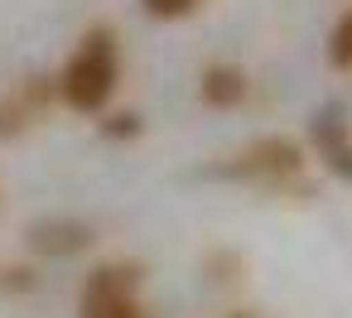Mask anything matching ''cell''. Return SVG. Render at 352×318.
I'll list each match as a JSON object with an SVG mask.
<instances>
[{
	"label": "cell",
	"mask_w": 352,
	"mask_h": 318,
	"mask_svg": "<svg viewBox=\"0 0 352 318\" xmlns=\"http://www.w3.org/2000/svg\"><path fill=\"white\" fill-rule=\"evenodd\" d=\"M328 63L338 68V73H352V5L333 20V30H328Z\"/></svg>",
	"instance_id": "obj_6"
},
{
	"label": "cell",
	"mask_w": 352,
	"mask_h": 318,
	"mask_svg": "<svg viewBox=\"0 0 352 318\" xmlns=\"http://www.w3.org/2000/svg\"><path fill=\"white\" fill-rule=\"evenodd\" d=\"M227 318H261V313H251V308H236V313H227Z\"/></svg>",
	"instance_id": "obj_10"
},
{
	"label": "cell",
	"mask_w": 352,
	"mask_h": 318,
	"mask_svg": "<svg viewBox=\"0 0 352 318\" xmlns=\"http://www.w3.org/2000/svg\"><path fill=\"white\" fill-rule=\"evenodd\" d=\"M246 92H251V82H246V73H241L236 63H208V68L198 73V102L212 106V111L241 106Z\"/></svg>",
	"instance_id": "obj_5"
},
{
	"label": "cell",
	"mask_w": 352,
	"mask_h": 318,
	"mask_svg": "<svg viewBox=\"0 0 352 318\" xmlns=\"http://www.w3.org/2000/svg\"><path fill=\"white\" fill-rule=\"evenodd\" d=\"M299 169H304V150H299V140H289V135H261V140H251L246 150H236L232 164H227V174L256 179V183H285V179H294Z\"/></svg>",
	"instance_id": "obj_3"
},
{
	"label": "cell",
	"mask_w": 352,
	"mask_h": 318,
	"mask_svg": "<svg viewBox=\"0 0 352 318\" xmlns=\"http://www.w3.org/2000/svg\"><path fill=\"white\" fill-rule=\"evenodd\" d=\"M198 5H203V0H140V10H145L150 20H164V25H174V20H188Z\"/></svg>",
	"instance_id": "obj_7"
},
{
	"label": "cell",
	"mask_w": 352,
	"mask_h": 318,
	"mask_svg": "<svg viewBox=\"0 0 352 318\" xmlns=\"http://www.w3.org/2000/svg\"><path fill=\"white\" fill-rule=\"evenodd\" d=\"M328 164H333V174H342V179H352V145H342V140H333V145H328Z\"/></svg>",
	"instance_id": "obj_9"
},
{
	"label": "cell",
	"mask_w": 352,
	"mask_h": 318,
	"mask_svg": "<svg viewBox=\"0 0 352 318\" xmlns=\"http://www.w3.org/2000/svg\"><path fill=\"white\" fill-rule=\"evenodd\" d=\"M135 289H140V265L135 260H107L87 275L78 318H150Z\"/></svg>",
	"instance_id": "obj_2"
},
{
	"label": "cell",
	"mask_w": 352,
	"mask_h": 318,
	"mask_svg": "<svg viewBox=\"0 0 352 318\" xmlns=\"http://www.w3.org/2000/svg\"><path fill=\"white\" fill-rule=\"evenodd\" d=\"M92 241H97V231L78 217H44L30 227V251H39V255H78Z\"/></svg>",
	"instance_id": "obj_4"
},
{
	"label": "cell",
	"mask_w": 352,
	"mask_h": 318,
	"mask_svg": "<svg viewBox=\"0 0 352 318\" xmlns=\"http://www.w3.org/2000/svg\"><path fill=\"white\" fill-rule=\"evenodd\" d=\"M0 289H10V294H30L39 289V275L30 265H0Z\"/></svg>",
	"instance_id": "obj_8"
},
{
	"label": "cell",
	"mask_w": 352,
	"mask_h": 318,
	"mask_svg": "<svg viewBox=\"0 0 352 318\" xmlns=\"http://www.w3.org/2000/svg\"><path fill=\"white\" fill-rule=\"evenodd\" d=\"M121 87V44H116V30L107 25H92L78 49L68 54L63 73H58V102L78 116H97L107 111V102L116 97Z\"/></svg>",
	"instance_id": "obj_1"
}]
</instances>
